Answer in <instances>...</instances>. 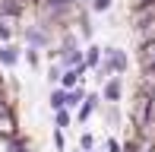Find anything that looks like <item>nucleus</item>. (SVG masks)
I'll use <instances>...</instances> for the list:
<instances>
[{
    "instance_id": "9d476101",
    "label": "nucleus",
    "mask_w": 155,
    "mask_h": 152,
    "mask_svg": "<svg viewBox=\"0 0 155 152\" xmlns=\"http://www.w3.org/2000/svg\"><path fill=\"white\" fill-rule=\"evenodd\" d=\"M13 38H16V19L0 13V41H13Z\"/></svg>"
},
{
    "instance_id": "a211bd4d",
    "label": "nucleus",
    "mask_w": 155,
    "mask_h": 152,
    "mask_svg": "<svg viewBox=\"0 0 155 152\" xmlns=\"http://www.w3.org/2000/svg\"><path fill=\"white\" fill-rule=\"evenodd\" d=\"M104 149L108 152H124V143L117 140V136H104Z\"/></svg>"
},
{
    "instance_id": "6e6552de",
    "label": "nucleus",
    "mask_w": 155,
    "mask_h": 152,
    "mask_svg": "<svg viewBox=\"0 0 155 152\" xmlns=\"http://www.w3.org/2000/svg\"><path fill=\"white\" fill-rule=\"evenodd\" d=\"M136 41H139V45H146V41H155V19L136 22Z\"/></svg>"
},
{
    "instance_id": "423d86ee",
    "label": "nucleus",
    "mask_w": 155,
    "mask_h": 152,
    "mask_svg": "<svg viewBox=\"0 0 155 152\" xmlns=\"http://www.w3.org/2000/svg\"><path fill=\"white\" fill-rule=\"evenodd\" d=\"M86 73H89V67H67V70L60 73V82H57V86H63V89H76V86H82Z\"/></svg>"
},
{
    "instance_id": "f8f14e48",
    "label": "nucleus",
    "mask_w": 155,
    "mask_h": 152,
    "mask_svg": "<svg viewBox=\"0 0 155 152\" xmlns=\"http://www.w3.org/2000/svg\"><path fill=\"white\" fill-rule=\"evenodd\" d=\"M101 51L104 48H98V45H86V67L89 70H95V67L101 64Z\"/></svg>"
},
{
    "instance_id": "7ed1b4c3",
    "label": "nucleus",
    "mask_w": 155,
    "mask_h": 152,
    "mask_svg": "<svg viewBox=\"0 0 155 152\" xmlns=\"http://www.w3.org/2000/svg\"><path fill=\"white\" fill-rule=\"evenodd\" d=\"M98 92H101L104 105H120V98H124V76H108V79L98 86Z\"/></svg>"
},
{
    "instance_id": "f3484780",
    "label": "nucleus",
    "mask_w": 155,
    "mask_h": 152,
    "mask_svg": "<svg viewBox=\"0 0 155 152\" xmlns=\"http://www.w3.org/2000/svg\"><path fill=\"white\" fill-rule=\"evenodd\" d=\"M51 140H54V149L57 152H67V136H63V130H54Z\"/></svg>"
},
{
    "instance_id": "4468645a",
    "label": "nucleus",
    "mask_w": 155,
    "mask_h": 152,
    "mask_svg": "<svg viewBox=\"0 0 155 152\" xmlns=\"http://www.w3.org/2000/svg\"><path fill=\"white\" fill-rule=\"evenodd\" d=\"M22 60L32 67V70H38V67H41V54H38V48H25V51H22Z\"/></svg>"
},
{
    "instance_id": "1a4fd4ad",
    "label": "nucleus",
    "mask_w": 155,
    "mask_h": 152,
    "mask_svg": "<svg viewBox=\"0 0 155 152\" xmlns=\"http://www.w3.org/2000/svg\"><path fill=\"white\" fill-rule=\"evenodd\" d=\"M48 105H51V111H60V108H67V89H63V86H51Z\"/></svg>"
},
{
    "instance_id": "f03ea898",
    "label": "nucleus",
    "mask_w": 155,
    "mask_h": 152,
    "mask_svg": "<svg viewBox=\"0 0 155 152\" xmlns=\"http://www.w3.org/2000/svg\"><path fill=\"white\" fill-rule=\"evenodd\" d=\"M22 38H25V48H38V51L54 45V35L48 32V22H41V19L32 22V25H25V29H22Z\"/></svg>"
},
{
    "instance_id": "dca6fc26",
    "label": "nucleus",
    "mask_w": 155,
    "mask_h": 152,
    "mask_svg": "<svg viewBox=\"0 0 155 152\" xmlns=\"http://www.w3.org/2000/svg\"><path fill=\"white\" fill-rule=\"evenodd\" d=\"M79 149L82 152H92L95 149V136L92 133H79Z\"/></svg>"
},
{
    "instance_id": "2eb2a0df",
    "label": "nucleus",
    "mask_w": 155,
    "mask_h": 152,
    "mask_svg": "<svg viewBox=\"0 0 155 152\" xmlns=\"http://www.w3.org/2000/svg\"><path fill=\"white\" fill-rule=\"evenodd\" d=\"M60 73H63L60 60H57V64H51V67H48V82H51V86H57V82H60Z\"/></svg>"
},
{
    "instance_id": "9b49d317",
    "label": "nucleus",
    "mask_w": 155,
    "mask_h": 152,
    "mask_svg": "<svg viewBox=\"0 0 155 152\" xmlns=\"http://www.w3.org/2000/svg\"><path fill=\"white\" fill-rule=\"evenodd\" d=\"M70 127H73V111L70 108L54 111V130H70Z\"/></svg>"
},
{
    "instance_id": "f257e3e1",
    "label": "nucleus",
    "mask_w": 155,
    "mask_h": 152,
    "mask_svg": "<svg viewBox=\"0 0 155 152\" xmlns=\"http://www.w3.org/2000/svg\"><path fill=\"white\" fill-rule=\"evenodd\" d=\"M127 70H130V54L124 51V48H104L101 51V64L95 67V82L101 86L108 76H124Z\"/></svg>"
},
{
    "instance_id": "ddd939ff",
    "label": "nucleus",
    "mask_w": 155,
    "mask_h": 152,
    "mask_svg": "<svg viewBox=\"0 0 155 152\" xmlns=\"http://www.w3.org/2000/svg\"><path fill=\"white\" fill-rule=\"evenodd\" d=\"M86 6H89V13H108L111 6H114V0H86Z\"/></svg>"
},
{
    "instance_id": "39448f33",
    "label": "nucleus",
    "mask_w": 155,
    "mask_h": 152,
    "mask_svg": "<svg viewBox=\"0 0 155 152\" xmlns=\"http://www.w3.org/2000/svg\"><path fill=\"white\" fill-rule=\"evenodd\" d=\"M98 105H101V92H98V89L86 92V101H82V105L76 108L73 121H76V124H89V121H92V114L98 111Z\"/></svg>"
},
{
    "instance_id": "20e7f679",
    "label": "nucleus",
    "mask_w": 155,
    "mask_h": 152,
    "mask_svg": "<svg viewBox=\"0 0 155 152\" xmlns=\"http://www.w3.org/2000/svg\"><path fill=\"white\" fill-rule=\"evenodd\" d=\"M22 51L16 41H0V70H13V67L22 64Z\"/></svg>"
},
{
    "instance_id": "0eeeda50",
    "label": "nucleus",
    "mask_w": 155,
    "mask_h": 152,
    "mask_svg": "<svg viewBox=\"0 0 155 152\" xmlns=\"http://www.w3.org/2000/svg\"><path fill=\"white\" fill-rule=\"evenodd\" d=\"M139 67L143 70H155V41L139 45Z\"/></svg>"
},
{
    "instance_id": "6ab92c4d",
    "label": "nucleus",
    "mask_w": 155,
    "mask_h": 152,
    "mask_svg": "<svg viewBox=\"0 0 155 152\" xmlns=\"http://www.w3.org/2000/svg\"><path fill=\"white\" fill-rule=\"evenodd\" d=\"M152 152H155V149H152Z\"/></svg>"
}]
</instances>
